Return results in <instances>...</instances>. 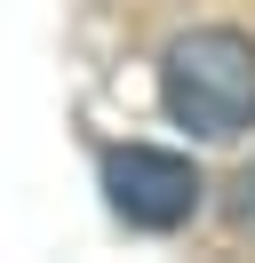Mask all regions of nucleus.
Returning a JSON list of instances; mask_svg holds the SVG:
<instances>
[{"instance_id": "obj_2", "label": "nucleus", "mask_w": 255, "mask_h": 263, "mask_svg": "<svg viewBox=\"0 0 255 263\" xmlns=\"http://www.w3.org/2000/svg\"><path fill=\"white\" fill-rule=\"evenodd\" d=\"M104 199L120 223L136 231H175L199 208V167L184 152H152V144H112L104 152Z\"/></svg>"}, {"instance_id": "obj_1", "label": "nucleus", "mask_w": 255, "mask_h": 263, "mask_svg": "<svg viewBox=\"0 0 255 263\" xmlns=\"http://www.w3.org/2000/svg\"><path fill=\"white\" fill-rule=\"evenodd\" d=\"M159 104L175 128L191 136H247L255 128V40L231 24H199V32L168 40L159 56Z\"/></svg>"}]
</instances>
